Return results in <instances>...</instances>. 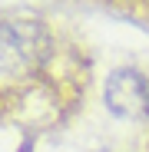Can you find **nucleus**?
<instances>
[{
    "label": "nucleus",
    "instance_id": "obj_1",
    "mask_svg": "<svg viewBox=\"0 0 149 152\" xmlns=\"http://www.w3.org/2000/svg\"><path fill=\"white\" fill-rule=\"evenodd\" d=\"M86 76L73 66V46L43 17H0V126L60 122Z\"/></svg>",
    "mask_w": 149,
    "mask_h": 152
},
{
    "label": "nucleus",
    "instance_id": "obj_2",
    "mask_svg": "<svg viewBox=\"0 0 149 152\" xmlns=\"http://www.w3.org/2000/svg\"><path fill=\"white\" fill-rule=\"evenodd\" d=\"M106 109L129 122L149 119V76L133 66L116 69L106 80Z\"/></svg>",
    "mask_w": 149,
    "mask_h": 152
}]
</instances>
